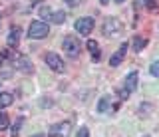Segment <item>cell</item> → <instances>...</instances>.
<instances>
[{
	"instance_id": "cell-19",
	"label": "cell",
	"mask_w": 159,
	"mask_h": 137,
	"mask_svg": "<svg viewBox=\"0 0 159 137\" xmlns=\"http://www.w3.org/2000/svg\"><path fill=\"white\" fill-rule=\"evenodd\" d=\"M149 72H151L153 77H159V62H153L151 68H149Z\"/></svg>"
},
{
	"instance_id": "cell-2",
	"label": "cell",
	"mask_w": 159,
	"mask_h": 137,
	"mask_svg": "<svg viewBox=\"0 0 159 137\" xmlns=\"http://www.w3.org/2000/svg\"><path fill=\"white\" fill-rule=\"evenodd\" d=\"M62 48H64V52L68 54L70 58H76L78 54H80V40L76 36H66L64 38V42H62Z\"/></svg>"
},
{
	"instance_id": "cell-11",
	"label": "cell",
	"mask_w": 159,
	"mask_h": 137,
	"mask_svg": "<svg viewBox=\"0 0 159 137\" xmlns=\"http://www.w3.org/2000/svg\"><path fill=\"white\" fill-rule=\"evenodd\" d=\"M18 42H20V28L14 26L12 30H10V34H8V48H16Z\"/></svg>"
},
{
	"instance_id": "cell-25",
	"label": "cell",
	"mask_w": 159,
	"mask_h": 137,
	"mask_svg": "<svg viewBox=\"0 0 159 137\" xmlns=\"http://www.w3.org/2000/svg\"><path fill=\"white\" fill-rule=\"evenodd\" d=\"M34 137H44V135H40V133H38V135H34Z\"/></svg>"
},
{
	"instance_id": "cell-24",
	"label": "cell",
	"mask_w": 159,
	"mask_h": 137,
	"mask_svg": "<svg viewBox=\"0 0 159 137\" xmlns=\"http://www.w3.org/2000/svg\"><path fill=\"white\" fill-rule=\"evenodd\" d=\"M116 2H117V4H121V2H125V0H116Z\"/></svg>"
},
{
	"instance_id": "cell-16",
	"label": "cell",
	"mask_w": 159,
	"mask_h": 137,
	"mask_svg": "<svg viewBox=\"0 0 159 137\" xmlns=\"http://www.w3.org/2000/svg\"><path fill=\"white\" fill-rule=\"evenodd\" d=\"M40 16H42V20H50V18H52V8H50V6H42V8H40Z\"/></svg>"
},
{
	"instance_id": "cell-17",
	"label": "cell",
	"mask_w": 159,
	"mask_h": 137,
	"mask_svg": "<svg viewBox=\"0 0 159 137\" xmlns=\"http://www.w3.org/2000/svg\"><path fill=\"white\" fill-rule=\"evenodd\" d=\"M50 20H52L54 24H62L64 20H66V14H64V12H54Z\"/></svg>"
},
{
	"instance_id": "cell-23",
	"label": "cell",
	"mask_w": 159,
	"mask_h": 137,
	"mask_svg": "<svg viewBox=\"0 0 159 137\" xmlns=\"http://www.w3.org/2000/svg\"><path fill=\"white\" fill-rule=\"evenodd\" d=\"M99 2H102L103 6H106V4H109V0H99Z\"/></svg>"
},
{
	"instance_id": "cell-6",
	"label": "cell",
	"mask_w": 159,
	"mask_h": 137,
	"mask_svg": "<svg viewBox=\"0 0 159 137\" xmlns=\"http://www.w3.org/2000/svg\"><path fill=\"white\" fill-rule=\"evenodd\" d=\"M119 32H121V24H119L117 18H107L103 22V34L106 36H117Z\"/></svg>"
},
{
	"instance_id": "cell-13",
	"label": "cell",
	"mask_w": 159,
	"mask_h": 137,
	"mask_svg": "<svg viewBox=\"0 0 159 137\" xmlns=\"http://www.w3.org/2000/svg\"><path fill=\"white\" fill-rule=\"evenodd\" d=\"M12 101H14V95L10 91H0V109L12 105Z\"/></svg>"
},
{
	"instance_id": "cell-12",
	"label": "cell",
	"mask_w": 159,
	"mask_h": 137,
	"mask_svg": "<svg viewBox=\"0 0 159 137\" xmlns=\"http://www.w3.org/2000/svg\"><path fill=\"white\" fill-rule=\"evenodd\" d=\"M88 50H89V54H92V60H93V62L99 60L102 52H99V46H98L96 40H88Z\"/></svg>"
},
{
	"instance_id": "cell-8",
	"label": "cell",
	"mask_w": 159,
	"mask_h": 137,
	"mask_svg": "<svg viewBox=\"0 0 159 137\" xmlns=\"http://www.w3.org/2000/svg\"><path fill=\"white\" fill-rule=\"evenodd\" d=\"M125 54H127V44H121V46H119L117 50L111 54V58H109V66H111V68H117L119 64L123 62Z\"/></svg>"
},
{
	"instance_id": "cell-14",
	"label": "cell",
	"mask_w": 159,
	"mask_h": 137,
	"mask_svg": "<svg viewBox=\"0 0 159 137\" xmlns=\"http://www.w3.org/2000/svg\"><path fill=\"white\" fill-rule=\"evenodd\" d=\"M145 46H147V40H145V38H139L137 36L135 40H133V50H135V52H141Z\"/></svg>"
},
{
	"instance_id": "cell-15",
	"label": "cell",
	"mask_w": 159,
	"mask_h": 137,
	"mask_svg": "<svg viewBox=\"0 0 159 137\" xmlns=\"http://www.w3.org/2000/svg\"><path fill=\"white\" fill-rule=\"evenodd\" d=\"M10 127V121H8V115L4 113V111H0V131L8 129Z\"/></svg>"
},
{
	"instance_id": "cell-21",
	"label": "cell",
	"mask_w": 159,
	"mask_h": 137,
	"mask_svg": "<svg viewBox=\"0 0 159 137\" xmlns=\"http://www.w3.org/2000/svg\"><path fill=\"white\" fill-rule=\"evenodd\" d=\"M6 58H8V52H2V54H0V64L6 62Z\"/></svg>"
},
{
	"instance_id": "cell-4",
	"label": "cell",
	"mask_w": 159,
	"mask_h": 137,
	"mask_svg": "<svg viewBox=\"0 0 159 137\" xmlns=\"http://www.w3.org/2000/svg\"><path fill=\"white\" fill-rule=\"evenodd\" d=\"M44 60H46V64H48V68H50V70L58 72V74H62V72L66 70V66H64V60L58 56V54H54V52H48Z\"/></svg>"
},
{
	"instance_id": "cell-5",
	"label": "cell",
	"mask_w": 159,
	"mask_h": 137,
	"mask_svg": "<svg viewBox=\"0 0 159 137\" xmlns=\"http://www.w3.org/2000/svg\"><path fill=\"white\" fill-rule=\"evenodd\" d=\"M76 30L80 32V36H88V34L93 30V18H89V16L78 18L76 20Z\"/></svg>"
},
{
	"instance_id": "cell-3",
	"label": "cell",
	"mask_w": 159,
	"mask_h": 137,
	"mask_svg": "<svg viewBox=\"0 0 159 137\" xmlns=\"http://www.w3.org/2000/svg\"><path fill=\"white\" fill-rule=\"evenodd\" d=\"M137 82H139V74H137V72H131V74H127L125 84H123V90L119 91V95H121V97H127L131 91H135Z\"/></svg>"
},
{
	"instance_id": "cell-10",
	"label": "cell",
	"mask_w": 159,
	"mask_h": 137,
	"mask_svg": "<svg viewBox=\"0 0 159 137\" xmlns=\"http://www.w3.org/2000/svg\"><path fill=\"white\" fill-rule=\"evenodd\" d=\"M111 107H117V105H111V95H103L98 104V111L99 113H107V111H111Z\"/></svg>"
},
{
	"instance_id": "cell-7",
	"label": "cell",
	"mask_w": 159,
	"mask_h": 137,
	"mask_svg": "<svg viewBox=\"0 0 159 137\" xmlns=\"http://www.w3.org/2000/svg\"><path fill=\"white\" fill-rule=\"evenodd\" d=\"M48 135L50 137H68L70 135V123L68 121H62V123L52 125L50 131H48Z\"/></svg>"
},
{
	"instance_id": "cell-27",
	"label": "cell",
	"mask_w": 159,
	"mask_h": 137,
	"mask_svg": "<svg viewBox=\"0 0 159 137\" xmlns=\"http://www.w3.org/2000/svg\"><path fill=\"white\" fill-rule=\"evenodd\" d=\"M0 22H2V18H0Z\"/></svg>"
},
{
	"instance_id": "cell-9",
	"label": "cell",
	"mask_w": 159,
	"mask_h": 137,
	"mask_svg": "<svg viewBox=\"0 0 159 137\" xmlns=\"http://www.w3.org/2000/svg\"><path fill=\"white\" fill-rule=\"evenodd\" d=\"M14 68L20 70V72H26V74L32 72V64H30V60L26 56H18V54H16V58H14Z\"/></svg>"
},
{
	"instance_id": "cell-22",
	"label": "cell",
	"mask_w": 159,
	"mask_h": 137,
	"mask_svg": "<svg viewBox=\"0 0 159 137\" xmlns=\"http://www.w3.org/2000/svg\"><path fill=\"white\" fill-rule=\"evenodd\" d=\"M66 2L70 4V6H76V4H80V2H82V0H66Z\"/></svg>"
},
{
	"instance_id": "cell-18",
	"label": "cell",
	"mask_w": 159,
	"mask_h": 137,
	"mask_svg": "<svg viewBox=\"0 0 159 137\" xmlns=\"http://www.w3.org/2000/svg\"><path fill=\"white\" fill-rule=\"evenodd\" d=\"M22 123H24V119H18L16 123L12 125V137H16V135L20 133V127H22Z\"/></svg>"
},
{
	"instance_id": "cell-1",
	"label": "cell",
	"mask_w": 159,
	"mask_h": 137,
	"mask_svg": "<svg viewBox=\"0 0 159 137\" xmlns=\"http://www.w3.org/2000/svg\"><path fill=\"white\" fill-rule=\"evenodd\" d=\"M50 34V26L46 22H40V20H34L30 22L28 26V36L32 38V40H42V38H46Z\"/></svg>"
},
{
	"instance_id": "cell-20",
	"label": "cell",
	"mask_w": 159,
	"mask_h": 137,
	"mask_svg": "<svg viewBox=\"0 0 159 137\" xmlns=\"http://www.w3.org/2000/svg\"><path fill=\"white\" fill-rule=\"evenodd\" d=\"M76 137H89L88 127H80V131H78V135H76Z\"/></svg>"
},
{
	"instance_id": "cell-26",
	"label": "cell",
	"mask_w": 159,
	"mask_h": 137,
	"mask_svg": "<svg viewBox=\"0 0 159 137\" xmlns=\"http://www.w3.org/2000/svg\"><path fill=\"white\" fill-rule=\"evenodd\" d=\"M143 137H149V135H143Z\"/></svg>"
}]
</instances>
